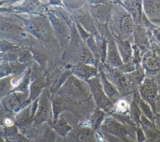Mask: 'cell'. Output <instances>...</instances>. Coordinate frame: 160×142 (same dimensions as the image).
Here are the masks:
<instances>
[{"label": "cell", "mask_w": 160, "mask_h": 142, "mask_svg": "<svg viewBox=\"0 0 160 142\" xmlns=\"http://www.w3.org/2000/svg\"><path fill=\"white\" fill-rule=\"evenodd\" d=\"M121 28L124 33L130 34L134 29V23L131 17L128 14H125L121 19Z\"/></svg>", "instance_id": "obj_5"}, {"label": "cell", "mask_w": 160, "mask_h": 142, "mask_svg": "<svg viewBox=\"0 0 160 142\" xmlns=\"http://www.w3.org/2000/svg\"><path fill=\"white\" fill-rule=\"evenodd\" d=\"M104 89L106 91V93L110 96H116L118 94V92L116 89L115 87L113 86L112 84L109 83L107 80L104 78Z\"/></svg>", "instance_id": "obj_7"}, {"label": "cell", "mask_w": 160, "mask_h": 142, "mask_svg": "<svg viewBox=\"0 0 160 142\" xmlns=\"http://www.w3.org/2000/svg\"><path fill=\"white\" fill-rule=\"evenodd\" d=\"M119 53L124 63H129L131 59L132 52L130 44L127 41H121L118 43Z\"/></svg>", "instance_id": "obj_3"}, {"label": "cell", "mask_w": 160, "mask_h": 142, "mask_svg": "<svg viewBox=\"0 0 160 142\" xmlns=\"http://www.w3.org/2000/svg\"><path fill=\"white\" fill-rule=\"evenodd\" d=\"M143 65L149 71H156L159 68V63L156 57L152 54H146L143 59Z\"/></svg>", "instance_id": "obj_4"}, {"label": "cell", "mask_w": 160, "mask_h": 142, "mask_svg": "<svg viewBox=\"0 0 160 142\" xmlns=\"http://www.w3.org/2000/svg\"><path fill=\"white\" fill-rule=\"evenodd\" d=\"M108 59L109 63L114 66H120L122 64V61L120 58V54L116 48L114 42H111L109 45Z\"/></svg>", "instance_id": "obj_1"}, {"label": "cell", "mask_w": 160, "mask_h": 142, "mask_svg": "<svg viewBox=\"0 0 160 142\" xmlns=\"http://www.w3.org/2000/svg\"><path fill=\"white\" fill-rule=\"evenodd\" d=\"M31 31L38 36L39 38L45 39L48 38V33L46 28L39 23H33L29 25V28Z\"/></svg>", "instance_id": "obj_6"}, {"label": "cell", "mask_w": 160, "mask_h": 142, "mask_svg": "<svg viewBox=\"0 0 160 142\" xmlns=\"http://www.w3.org/2000/svg\"><path fill=\"white\" fill-rule=\"evenodd\" d=\"M141 93L148 98L152 99L156 94V87L154 82L149 79H146L141 88Z\"/></svg>", "instance_id": "obj_2"}]
</instances>
